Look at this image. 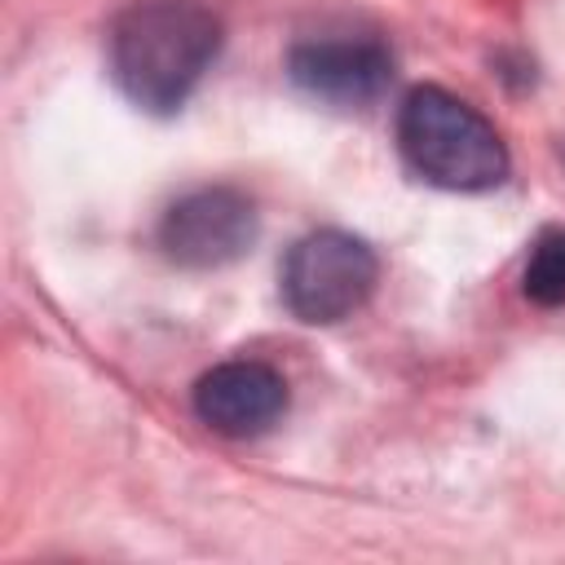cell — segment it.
Masks as SVG:
<instances>
[{"label":"cell","instance_id":"obj_1","mask_svg":"<svg viewBox=\"0 0 565 565\" xmlns=\"http://www.w3.org/2000/svg\"><path fill=\"white\" fill-rule=\"evenodd\" d=\"M216 53L221 18L199 0H132L106 26L110 79L150 115L181 110Z\"/></svg>","mask_w":565,"mask_h":565},{"label":"cell","instance_id":"obj_2","mask_svg":"<svg viewBox=\"0 0 565 565\" xmlns=\"http://www.w3.org/2000/svg\"><path fill=\"white\" fill-rule=\"evenodd\" d=\"M397 146L411 172L441 190L477 194L508 177V146L499 128L437 84L411 88L397 106Z\"/></svg>","mask_w":565,"mask_h":565},{"label":"cell","instance_id":"obj_3","mask_svg":"<svg viewBox=\"0 0 565 565\" xmlns=\"http://www.w3.org/2000/svg\"><path fill=\"white\" fill-rule=\"evenodd\" d=\"M380 282V256L349 230H313L291 243L278 269V291L291 318L331 327L353 318Z\"/></svg>","mask_w":565,"mask_h":565},{"label":"cell","instance_id":"obj_4","mask_svg":"<svg viewBox=\"0 0 565 565\" xmlns=\"http://www.w3.org/2000/svg\"><path fill=\"white\" fill-rule=\"evenodd\" d=\"M260 234V212L238 185H199L185 190L159 216L154 243L181 269H221L252 252Z\"/></svg>","mask_w":565,"mask_h":565},{"label":"cell","instance_id":"obj_5","mask_svg":"<svg viewBox=\"0 0 565 565\" xmlns=\"http://www.w3.org/2000/svg\"><path fill=\"white\" fill-rule=\"evenodd\" d=\"M194 415L221 437L247 441L269 433L287 415V380L256 358H234L199 375L194 384Z\"/></svg>","mask_w":565,"mask_h":565},{"label":"cell","instance_id":"obj_6","mask_svg":"<svg viewBox=\"0 0 565 565\" xmlns=\"http://www.w3.org/2000/svg\"><path fill=\"white\" fill-rule=\"evenodd\" d=\"M287 75L300 93L335 106L375 102L393 79V53L371 35L305 40L287 53Z\"/></svg>","mask_w":565,"mask_h":565},{"label":"cell","instance_id":"obj_7","mask_svg":"<svg viewBox=\"0 0 565 565\" xmlns=\"http://www.w3.org/2000/svg\"><path fill=\"white\" fill-rule=\"evenodd\" d=\"M521 291L539 309H561L565 305V230L547 225L530 243L525 269H521Z\"/></svg>","mask_w":565,"mask_h":565}]
</instances>
